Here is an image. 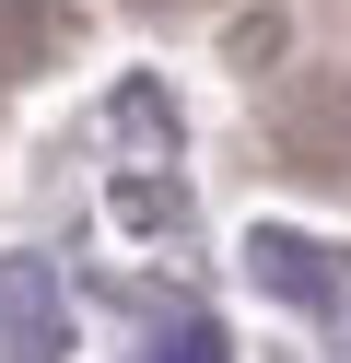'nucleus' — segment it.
I'll use <instances>...</instances> for the list:
<instances>
[{"mask_svg": "<svg viewBox=\"0 0 351 363\" xmlns=\"http://www.w3.org/2000/svg\"><path fill=\"white\" fill-rule=\"evenodd\" d=\"M257 269H269V293H293V305H316V316H351V258H340V246L257 235Z\"/></svg>", "mask_w": 351, "mask_h": 363, "instance_id": "obj_2", "label": "nucleus"}, {"mask_svg": "<svg viewBox=\"0 0 351 363\" xmlns=\"http://www.w3.org/2000/svg\"><path fill=\"white\" fill-rule=\"evenodd\" d=\"M70 352V305L47 258H0V363H59Z\"/></svg>", "mask_w": 351, "mask_h": 363, "instance_id": "obj_1", "label": "nucleus"}, {"mask_svg": "<svg viewBox=\"0 0 351 363\" xmlns=\"http://www.w3.org/2000/svg\"><path fill=\"white\" fill-rule=\"evenodd\" d=\"M164 363H223V328H176V340H164Z\"/></svg>", "mask_w": 351, "mask_h": 363, "instance_id": "obj_3", "label": "nucleus"}]
</instances>
